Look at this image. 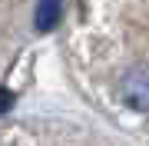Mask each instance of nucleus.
Wrapping results in <instances>:
<instances>
[{"label":"nucleus","mask_w":149,"mask_h":146,"mask_svg":"<svg viewBox=\"0 0 149 146\" xmlns=\"http://www.w3.org/2000/svg\"><path fill=\"white\" fill-rule=\"evenodd\" d=\"M13 106V93H7V90H0V113H7V110Z\"/></svg>","instance_id":"7ed1b4c3"},{"label":"nucleus","mask_w":149,"mask_h":146,"mask_svg":"<svg viewBox=\"0 0 149 146\" xmlns=\"http://www.w3.org/2000/svg\"><path fill=\"white\" fill-rule=\"evenodd\" d=\"M33 23H37L40 33H50L60 23V0H40L37 13H33Z\"/></svg>","instance_id":"f03ea898"},{"label":"nucleus","mask_w":149,"mask_h":146,"mask_svg":"<svg viewBox=\"0 0 149 146\" xmlns=\"http://www.w3.org/2000/svg\"><path fill=\"white\" fill-rule=\"evenodd\" d=\"M123 100H126V106L146 113L149 110V80L146 76H129L126 87H123Z\"/></svg>","instance_id":"f257e3e1"}]
</instances>
